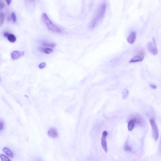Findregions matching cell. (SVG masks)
Here are the masks:
<instances>
[{
  "label": "cell",
  "instance_id": "ffe728a7",
  "mask_svg": "<svg viewBox=\"0 0 161 161\" xmlns=\"http://www.w3.org/2000/svg\"><path fill=\"white\" fill-rule=\"evenodd\" d=\"M1 127H0V129H1V131H2L3 129H4V124L3 122L1 121Z\"/></svg>",
  "mask_w": 161,
  "mask_h": 161
},
{
  "label": "cell",
  "instance_id": "8fae6325",
  "mask_svg": "<svg viewBox=\"0 0 161 161\" xmlns=\"http://www.w3.org/2000/svg\"><path fill=\"white\" fill-rule=\"evenodd\" d=\"M21 54L20 52L18 51H14L11 54V56L13 60H17L21 57Z\"/></svg>",
  "mask_w": 161,
  "mask_h": 161
},
{
  "label": "cell",
  "instance_id": "9a60e30c",
  "mask_svg": "<svg viewBox=\"0 0 161 161\" xmlns=\"http://www.w3.org/2000/svg\"><path fill=\"white\" fill-rule=\"evenodd\" d=\"M1 158L2 161H10L11 160L9 159V158L7 157V156L4 155L3 154H1Z\"/></svg>",
  "mask_w": 161,
  "mask_h": 161
},
{
  "label": "cell",
  "instance_id": "44dd1931",
  "mask_svg": "<svg viewBox=\"0 0 161 161\" xmlns=\"http://www.w3.org/2000/svg\"><path fill=\"white\" fill-rule=\"evenodd\" d=\"M150 87L153 89H156L157 88V86L154 84H151L149 85Z\"/></svg>",
  "mask_w": 161,
  "mask_h": 161
},
{
  "label": "cell",
  "instance_id": "7402d4cb",
  "mask_svg": "<svg viewBox=\"0 0 161 161\" xmlns=\"http://www.w3.org/2000/svg\"><path fill=\"white\" fill-rule=\"evenodd\" d=\"M4 7H5V4H4V3L1 2V9H2L4 8Z\"/></svg>",
  "mask_w": 161,
  "mask_h": 161
},
{
  "label": "cell",
  "instance_id": "6da1fadb",
  "mask_svg": "<svg viewBox=\"0 0 161 161\" xmlns=\"http://www.w3.org/2000/svg\"><path fill=\"white\" fill-rule=\"evenodd\" d=\"M106 10L105 4H102L100 5L97 10L94 17L91 21L90 27L93 29L99 23L100 21L104 18Z\"/></svg>",
  "mask_w": 161,
  "mask_h": 161
},
{
  "label": "cell",
  "instance_id": "8992f818",
  "mask_svg": "<svg viewBox=\"0 0 161 161\" xmlns=\"http://www.w3.org/2000/svg\"><path fill=\"white\" fill-rule=\"evenodd\" d=\"M107 135V132L106 131H104L103 133L102 137L101 138L102 146L106 153H107L108 151L107 142H106V137Z\"/></svg>",
  "mask_w": 161,
  "mask_h": 161
},
{
  "label": "cell",
  "instance_id": "3957f363",
  "mask_svg": "<svg viewBox=\"0 0 161 161\" xmlns=\"http://www.w3.org/2000/svg\"><path fill=\"white\" fill-rule=\"evenodd\" d=\"M150 124L151 127L152 132L153 138L155 141H156L158 138L159 131L157 124L154 119L151 118L149 120Z\"/></svg>",
  "mask_w": 161,
  "mask_h": 161
},
{
  "label": "cell",
  "instance_id": "9c48e42d",
  "mask_svg": "<svg viewBox=\"0 0 161 161\" xmlns=\"http://www.w3.org/2000/svg\"><path fill=\"white\" fill-rule=\"evenodd\" d=\"M39 49L46 54H49L53 52V48L49 46H43L40 47Z\"/></svg>",
  "mask_w": 161,
  "mask_h": 161
},
{
  "label": "cell",
  "instance_id": "ba28073f",
  "mask_svg": "<svg viewBox=\"0 0 161 161\" xmlns=\"http://www.w3.org/2000/svg\"><path fill=\"white\" fill-rule=\"evenodd\" d=\"M136 38V34L135 32H131L127 37V42L130 44H132L135 42Z\"/></svg>",
  "mask_w": 161,
  "mask_h": 161
},
{
  "label": "cell",
  "instance_id": "277c9868",
  "mask_svg": "<svg viewBox=\"0 0 161 161\" xmlns=\"http://www.w3.org/2000/svg\"><path fill=\"white\" fill-rule=\"evenodd\" d=\"M153 43L149 42L147 45L148 49L150 52L154 55H156L158 54V51L156 45V40L153 37Z\"/></svg>",
  "mask_w": 161,
  "mask_h": 161
},
{
  "label": "cell",
  "instance_id": "d6986e66",
  "mask_svg": "<svg viewBox=\"0 0 161 161\" xmlns=\"http://www.w3.org/2000/svg\"><path fill=\"white\" fill-rule=\"evenodd\" d=\"M46 66V63L45 62H43L40 64L39 65V68L41 69H43L44 68H45V67Z\"/></svg>",
  "mask_w": 161,
  "mask_h": 161
},
{
  "label": "cell",
  "instance_id": "2e32d148",
  "mask_svg": "<svg viewBox=\"0 0 161 161\" xmlns=\"http://www.w3.org/2000/svg\"><path fill=\"white\" fill-rule=\"evenodd\" d=\"M124 149L125 151L127 152H130L131 151V150H132L131 148L128 145L127 143H126L125 145Z\"/></svg>",
  "mask_w": 161,
  "mask_h": 161
},
{
  "label": "cell",
  "instance_id": "7a4b0ae2",
  "mask_svg": "<svg viewBox=\"0 0 161 161\" xmlns=\"http://www.w3.org/2000/svg\"><path fill=\"white\" fill-rule=\"evenodd\" d=\"M42 18L43 23L50 31L56 33L62 32V29L54 24L50 19L46 13H43L42 14Z\"/></svg>",
  "mask_w": 161,
  "mask_h": 161
},
{
  "label": "cell",
  "instance_id": "7c38bea8",
  "mask_svg": "<svg viewBox=\"0 0 161 161\" xmlns=\"http://www.w3.org/2000/svg\"><path fill=\"white\" fill-rule=\"evenodd\" d=\"M3 151L7 155V156L10 158H13L14 157L13 153L11 151L7 148H3Z\"/></svg>",
  "mask_w": 161,
  "mask_h": 161
},
{
  "label": "cell",
  "instance_id": "ac0fdd59",
  "mask_svg": "<svg viewBox=\"0 0 161 161\" xmlns=\"http://www.w3.org/2000/svg\"><path fill=\"white\" fill-rule=\"evenodd\" d=\"M11 18L12 21L14 23L16 21V17L15 12H12L11 15Z\"/></svg>",
  "mask_w": 161,
  "mask_h": 161
},
{
  "label": "cell",
  "instance_id": "cb8c5ba5",
  "mask_svg": "<svg viewBox=\"0 0 161 161\" xmlns=\"http://www.w3.org/2000/svg\"><path fill=\"white\" fill-rule=\"evenodd\" d=\"M26 1L29 2H35L36 0H26Z\"/></svg>",
  "mask_w": 161,
  "mask_h": 161
},
{
  "label": "cell",
  "instance_id": "e0dca14e",
  "mask_svg": "<svg viewBox=\"0 0 161 161\" xmlns=\"http://www.w3.org/2000/svg\"><path fill=\"white\" fill-rule=\"evenodd\" d=\"M129 91L126 89H124L123 92V97L126 98L129 95Z\"/></svg>",
  "mask_w": 161,
  "mask_h": 161
},
{
  "label": "cell",
  "instance_id": "52a82bcc",
  "mask_svg": "<svg viewBox=\"0 0 161 161\" xmlns=\"http://www.w3.org/2000/svg\"><path fill=\"white\" fill-rule=\"evenodd\" d=\"M48 134L49 137L53 138H56L58 137V133L55 128H51L49 129Z\"/></svg>",
  "mask_w": 161,
  "mask_h": 161
},
{
  "label": "cell",
  "instance_id": "603a6c76",
  "mask_svg": "<svg viewBox=\"0 0 161 161\" xmlns=\"http://www.w3.org/2000/svg\"><path fill=\"white\" fill-rule=\"evenodd\" d=\"M12 0H6V2H7V4H8V5H10V4L11 3Z\"/></svg>",
  "mask_w": 161,
  "mask_h": 161
},
{
  "label": "cell",
  "instance_id": "4fadbf2b",
  "mask_svg": "<svg viewBox=\"0 0 161 161\" xmlns=\"http://www.w3.org/2000/svg\"><path fill=\"white\" fill-rule=\"evenodd\" d=\"M8 40L11 43H14L16 41V37L13 34H9L7 37Z\"/></svg>",
  "mask_w": 161,
  "mask_h": 161
},
{
  "label": "cell",
  "instance_id": "5bb4252c",
  "mask_svg": "<svg viewBox=\"0 0 161 161\" xmlns=\"http://www.w3.org/2000/svg\"><path fill=\"white\" fill-rule=\"evenodd\" d=\"M4 13L1 12L0 14V25L1 27L4 24Z\"/></svg>",
  "mask_w": 161,
  "mask_h": 161
},
{
  "label": "cell",
  "instance_id": "30bf717a",
  "mask_svg": "<svg viewBox=\"0 0 161 161\" xmlns=\"http://www.w3.org/2000/svg\"><path fill=\"white\" fill-rule=\"evenodd\" d=\"M136 119L135 117L130 120L128 124V129L129 131H132L136 124Z\"/></svg>",
  "mask_w": 161,
  "mask_h": 161
},
{
  "label": "cell",
  "instance_id": "d4e9b609",
  "mask_svg": "<svg viewBox=\"0 0 161 161\" xmlns=\"http://www.w3.org/2000/svg\"><path fill=\"white\" fill-rule=\"evenodd\" d=\"M160 151H161V141H160Z\"/></svg>",
  "mask_w": 161,
  "mask_h": 161
},
{
  "label": "cell",
  "instance_id": "5b68a950",
  "mask_svg": "<svg viewBox=\"0 0 161 161\" xmlns=\"http://www.w3.org/2000/svg\"><path fill=\"white\" fill-rule=\"evenodd\" d=\"M145 54L144 51L140 50L137 52V55H136L129 60L130 63H135L138 62H141L144 58Z\"/></svg>",
  "mask_w": 161,
  "mask_h": 161
}]
</instances>
